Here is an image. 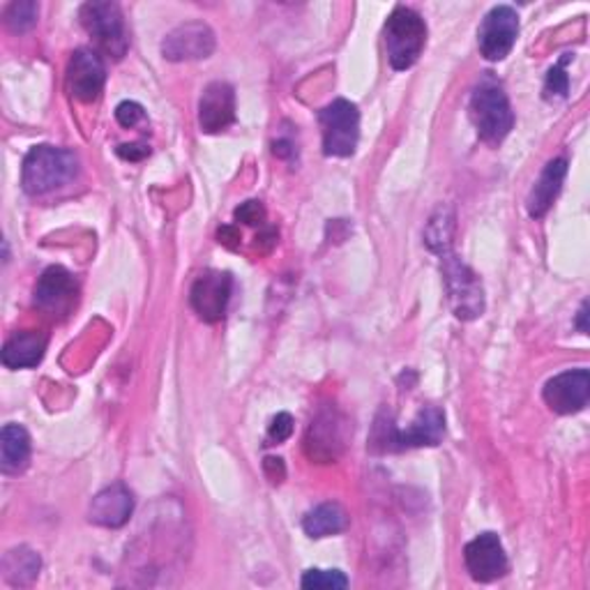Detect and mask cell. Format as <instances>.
Instances as JSON below:
<instances>
[{
  "label": "cell",
  "instance_id": "e0dca14e",
  "mask_svg": "<svg viewBox=\"0 0 590 590\" xmlns=\"http://www.w3.org/2000/svg\"><path fill=\"white\" fill-rule=\"evenodd\" d=\"M134 513V494L123 485L116 483L106 489H102L89 508L91 524L104 526V528H121L130 521Z\"/></svg>",
  "mask_w": 590,
  "mask_h": 590
},
{
  "label": "cell",
  "instance_id": "277c9868",
  "mask_svg": "<svg viewBox=\"0 0 590 590\" xmlns=\"http://www.w3.org/2000/svg\"><path fill=\"white\" fill-rule=\"evenodd\" d=\"M387 61L395 70H408L417 63L427 44L425 19L411 8H395L383 28Z\"/></svg>",
  "mask_w": 590,
  "mask_h": 590
},
{
  "label": "cell",
  "instance_id": "4316f807",
  "mask_svg": "<svg viewBox=\"0 0 590 590\" xmlns=\"http://www.w3.org/2000/svg\"><path fill=\"white\" fill-rule=\"evenodd\" d=\"M291 434H293V417L289 413H277L272 417L270 427H268V441H270V445L289 441Z\"/></svg>",
  "mask_w": 590,
  "mask_h": 590
},
{
  "label": "cell",
  "instance_id": "d6a6232c",
  "mask_svg": "<svg viewBox=\"0 0 590 590\" xmlns=\"http://www.w3.org/2000/svg\"><path fill=\"white\" fill-rule=\"evenodd\" d=\"M272 151H275V155H277V157H289V155H293L291 142H275Z\"/></svg>",
  "mask_w": 590,
  "mask_h": 590
},
{
  "label": "cell",
  "instance_id": "2e32d148",
  "mask_svg": "<svg viewBox=\"0 0 590 590\" xmlns=\"http://www.w3.org/2000/svg\"><path fill=\"white\" fill-rule=\"evenodd\" d=\"M236 121V93L227 81H213L199 100V127L206 134H217Z\"/></svg>",
  "mask_w": 590,
  "mask_h": 590
},
{
  "label": "cell",
  "instance_id": "7402d4cb",
  "mask_svg": "<svg viewBox=\"0 0 590 590\" xmlns=\"http://www.w3.org/2000/svg\"><path fill=\"white\" fill-rule=\"evenodd\" d=\"M40 568H42L40 556L33 549H28V547L12 549L3 558V577L12 586L33 583L38 579V575H40Z\"/></svg>",
  "mask_w": 590,
  "mask_h": 590
},
{
  "label": "cell",
  "instance_id": "3957f363",
  "mask_svg": "<svg viewBox=\"0 0 590 590\" xmlns=\"http://www.w3.org/2000/svg\"><path fill=\"white\" fill-rule=\"evenodd\" d=\"M470 121L477 130V136L491 146H498L515 127L510 100L496 79L485 76L475 86L470 95Z\"/></svg>",
  "mask_w": 590,
  "mask_h": 590
},
{
  "label": "cell",
  "instance_id": "836d02e7",
  "mask_svg": "<svg viewBox=\"0 0 590 590\" xmlns=\"http://www.w3.org/2000/svg\"><path fill=\"white\" fill-rule=\"evenodd\" d=\"M586 317H588V304L583 302V304H581V312H579V323H577V325H579V330H581L583 334L588 332V325H586Z\"/></svg>",
  "mask_w": 590,
  "mask_h": 590
},
{
  "label": "cell",
  "instance_id": "5b68a950",
  "mask_svg": "<svg viewBox=\"0 0 590 590\" xmlns=\"http://www.w3.org/2000/svg\"><path fill=\"white\" fill-rule=\"evenodd\" d=\"M441 257V270H443V282L447 289V300L449 307L457 319L462 321H473L477 317H483L485 312V289L483 282L477 279V275L453 255V249L443 251Z\"/></svg>",
  "mask_w": 590,
  "mask_h": 590
},
{
  "label": "cell",
  "instance_id": "d6986e66",
  "mask_svg": "<svg viewBox=\"0 0 590 590\" xmlns=\"http://www.w3.org/2000/svg\"><path fill=\"white\" fill-rule=\"evenodd\" d=\"M46 351V337L35 330H23L12 334L3 346V364L8 370H31L38 368Z\"/></svg>",
  "mask_w": 590,
  "mask_h": 590
},
{
  "label": "cell",
  "instance_id": "4fadbf2b",
  "mask_svg": "<svg viewBox=\"0 0 590 590\" xmlns=\"http://www.w3.org/2000/svg\"><path fill=\"white\" fill-rule=\"evenodd\" d=\"M464 563L468 575L480 583L496 581L508 572V556H505L496 532H483V536L470 540L464 549Z\"/></svg>",
  "mask_w": 590,
  "mask_h": 590
},
{
  "label": "cell",
  "instance_id": "30bf717a",
  "mask_svg": "<svg viewBox=\"0 0 590 590\" xmlns=\"http://www.w3.org/2000/svg\"><path fill=\"white\" fill-rule=\"evenodd\" d=\"M231 291H234V279L229 272L206 270L204 275L196 277L189 293V302L201 321L217 323L224 319V314H227Z\"/></svg>",
  "mask_w": 590,
  "mask_h": 590
},
{
  "label": "cell",
  "instance_id": "8992f818",
  "mask_svg": "<svg viewBox=\"0 0 590 590\" xmlns=\"http://www.w3.org/2000/svg\"><path fill=\"white\" fill-rule=\"evenodd\" d=\"M349 438L346 417L337 406H321L309 423L304 436V455L317 464H332L344 453Z\"/></svg>",
  "mask_w": 590,
  "mask_h": 590
},
{
  "label": "cell",
  "instance_id": "cb8c5ba5",
  "mask_svg": "<svg viewBox=\"0 0 590 590\" xmlns=\"http://www.w3.org/2000/svg\"><path fill=\"white\" fill-rule=\"evenodd\" d=\"M38 14H40L38 3H33V0H21V3H12L6 10V23L10 31L25 33L38 23Z\"/></svg>",
  "mask_w": 590,
  "mask_h": 590
},
{
  "label": "cell",
  "instance_id": "f546056e",
  "mask_svg": "<svg viewBox=\"0 0 590 590\" xmlns=\"http://www.w3.org/2000/svg\"><path fill=\"white\" fill-rule=\"evenodd\" d=\"M263 468H266V475L270 477V483H282V480H284L287 470H284V464H282V459H277V457H268V459L263 462Z\"/></svg>",
  "mask_w": 590,
  "mask_h": 590
},
{
  "label": "cell",
  "instance_id": "8fae6325",
  "mask_svg": "<svg viewBox=\"0 0 590 590\" xmlns=\"http://www.w3.org/2000/svg\"><path fill=\"white\" fill-rule=\"evenodd\" d=\"M104 81H106V70L97 51L76 49L68 63V74H65L68 93L83 104H91L102 95Z\"/></svg>",
  "mask_w": 590,
  "mask_h": 590
},
{
  "label": "cell",
  "instance_id": "484cf974",
  "mask_svg": "<svg viewBox=\"0 0 590 590\" xmlns=\"http://www.w3.org/2000/svg\"><path fill=\"white\" fill-rule=\"evenodd\" d=\"M563 65H566V61L549 70L547 81H545V100H563V97H568L570 76L566 74Z\"/></svg>",
  "mask_w": 590,
  "mask_h": 590
},
{
  "label": "cell",
  "instance_id": "52a82bcc",
  "mask_svg": "<svg viewBox=\"0 0 590 590\" xmlns=\"http://www.w3.org/2000/svg\"><path fill=\"white\" fill-rule=\"evenodd\" d=\"M323 153L328 157H351L360 142V114L349 100H334L319 114Z\"/></svg>",
  "mask_w": 590,
  "mask_h": 590
},
{
  "label": "cell",
  "instance_id": "9c48e42d",
  "mask_svg": "<svg viewBox=\"0 0 590 590\" xmlns=\"http://www.w3.org/2000/svg\"><path fill=\"white\" fill-rule=\"evenodd\" d=\"M519 35V17L510 6H496L477 31V46L487 61L498 63L510 55Z\"/></svg>",
  "mask_w": 590,
  "mask_h": 590
},
{
  "label": "cell",
  "instance_id": "7a4b0ae2",
  "mask_svg": "<svg viewBox=\"0 0 590 590\" xmlns=\"http://www.w3.org/2000/svg\"><path fill=\"white\" fill-rule=\"evenodd\" d=\"M79 174V157L68 148L35 146L25 155L21 166L23 192L42 196L74 180Z\"/></svg>",
  "mask_w": 590,
  "mask_h": 590
},
{
  "label": "cell",
  "instance_id": "6da1fadb",
  "mask_svg": "<svg viewBox=\"0 0 590 590\" xmlns=\"http://www.w3.org/2000/svg\"><path fill=\"white\" fill-rule=\"evenodd\" d=\"M445 436V413L436 406H427L415 415L408 429L395 427L392 420H376V427L372 434V449L374 453H402L408 447H434Z\"/></svg>",
  "mask_w": 590,
  "mask_h": 590
},
{
  "label": "cell",
  "instance_id": "4dcf8cb0",
  "mask_svg": "<svg viewBox=\"0 0 590 590\" xmlns=\"http://www.w3.org/2000/svg\"><path fill=\"white\" fill-rule=\"evenodd\" d=\"M118 155L123 159H130V162H138L144 159L146 155H151V148L148 146H142V144H125L118 148Z\"/></svg>",
  "mask_w": 590,
  "mask_h": 590
},
{
  "label": "cell",
  "instance_id": "ffe728a7",
  "mask_svg": "<svg viewBox=\"0 0 590 590\" xmlns=\"http://www.w3.org/2000/svg\"><path fill=\"white\" fill-rule=\"evenodd\" d=\"M28 462H31V436L21 425H6L0 434V468L6 475H17Z\"/></svg>",
  "mask_w": 590,
  "mask_h": 590
},
{
  "label": "cell",
  "instance_id": "f1b7e54d",
  "mask_svg": "<svg viewBox=\"0 0 590 590\" xmlns=\"http://www.w3.org/2000/svg\"><path fill=\"white\" fill-rule=\"evenodd\" d=\"M236 219L249 224V227H257V224L261 227L266 221V208L261 206V201H247L236 210Z\"/></svg>",
  "mask_w": 590,
  "mask_h": 590
},
{
  "label": "cell",
  "instance_id": "ba28073f",
  "mask_svg": "<svg viewBox=\"0 0 590 590\" xmlns=\"http://www.w3.org/2000/svg\"><path fill=\"white\" fill-rule=\"evenodd\" d=\"M79 19L86 28L89 35L95 38L97 46L111 55V59L121 61L130 49V35L125 28L123 12L116 3H86L79 12Z\"/></svg>",
  "mask_w": 590,
  "mask_h": 590
},
{
  "label": "cell",
  "instance_id": "603a6c76",
  "mask_svg": "<svg viewBox=\"0 0 590 590\" xmlns=\"http://www.w3.org/2000/svg\"><path fill=\"white\" fill-rule=\"evenodd\" d=\"M453 234H455V215L453 210L441 208L427 227L425 242L436 255H443V251L453 249Z\"/></svg>",
  "mask_w": 590,
  "mask_h": 590
},
{
  "label": "cell",
  "instance_id": "7c38bea8",
  "mask_svg": "<svg viewBox=\"0 0 590 590\" xmlns=\"http://www.w3.org/2000/svg\"><path fill=\"white\" fill-rule=\"evenodd\" d=\"M215 51V33L201 21H189L178 25L162 42V55L172 63L201 61Z\"/></svg>",
  "mask_w": 590,
  "mask_h": 590
},
{
  "label": "cell",
  "instance_id": "9a60e30c",
  "mask_svg": "<svg viewBox=\"0 0 590 590\" xmlns=\"http://www.w3.org/2000/svg\"><path fill=\"white\" fill-rule=\"evenodd\" d=\"M76 293L79 287L74 275L61 266H51L42 272L35 287V304L49 317H65L76 300Z\"/></svg>",
  "mask_w": 590,
  "mask_h": 590
},
{
  "label": "cell",
  "instance_id": "83f0119b",
  "mask_svg": "<svg viewBox=\"0 0 590 590\" xmlns=\"http://www.w3.org/2000/svg\"><path fill=\"white\" fill-rule=\"evenodd\" d=\"M144 118H146V111H144L142 104H136V102H123L116 108V121L123 127H127V130L130 127H136Z\"/></svg>",
  "mask_w": 590,
  "mask_h": 590
},
{
  "label": "cell",
  "instance_id": "5bb4252c",
  "mask_svg": "<svg viewBox=\"0 0 590 590\" xmlns=\"http://www.w3.org/2000/svg\"><path fill=\"white\" fill-rule=\"evenodd\" d=\"M542 397L553 413L572 415L586 408L590 400V374L588 370H570L547 381Z\"/></svg>",
  "mask_w": 590,
  "mask_h": 590
},
{
  "label": "cell",
  "instance_id": "44dd1931",
  "mask_svg": "<svg viewBox=\"0 0 590 590\" xmlns=\"http://www.w3.org/2000/svg\"><path fill=\"white\" fill-rule=\"evenodd\" d=\"M346 526H349V515L340 503H321L319 508L307 513L302 519V530L314 540L337 536V532L346 530Z\"/></svg>",
  "mask_w": 590,
  "mask_h": 590
},
{
  "label": "cell",
  "instance_id": "d4e9b609",
  "mask_svg": "<svg viewBox=\"0 0 590 590\" xmlns=\"http://www.w3.org/2000/svg\"><path fill=\"white\" fill-rule=\"evenodd\" d=\"M300 586L307 590H342L349 586V579L340 570H307Z\"/></svg>",
  "mask_w": 590,
  "mask_h": 590
},
{
  "label": "cell",
  "instance_id": "1f68e13d",
  "mask_svg": "<svg viewBox=\"0 0 590 590\" xmlns=\"http://www.w3.org/2000/svg\"><path fill=\"white\" fill-rule=\"evenodd\" d=\"M238 240H240V234H238L234 227H224V229H219V242L229 245V247H236Z\"/></svg>",
  "mask_w": 590,
  "mask_h": 590
},
{
  "label": "cell",
  "instance_id": "ac0fdd59",
  "mask_svg": "<svg viewBox=\"0 0 590 590\" xmlns=\"http://www.w3.org/2000/svg\"><path fill=\"white\" fill-rule=\"evenodd\" d=\"M568 176V159L566 157H556L551 159L545 172L540 174V178L532 185L528 199H526V210L532 219H540L549 213V208L553 206L556 196L563 189Z\"/></svg>",
  "mask_w": 590,
  "mask_h": 590
}]
</instances>
